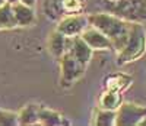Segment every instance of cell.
Listing matches in <instances>:
<instances>
[{"mask_svg": "<svg viewBox=\"0 0 146 126\" xmlns=\"http://www.w3.org/2000/svg\"><path fill=\"white\" fill-rule=\"evenodd\" d=\"M88 22L91 26L96 28L101 31L113 44L114 51H120L124 46L130 28H131V22L121 19L120 16L111 13V12H100V13H91L88 15Z\"/></svg>", "mask_w": 146, "mask_h": 126, "instance_id": "6da1fadb", "label": "cell"}, {"mask_svg": "<svg viewBox=\"0 0 146 126\" xmlns=\"http://www.w3.org/2000/svg\"><path fill=\"white\" fill-rule=\"evenodd\" d=\"M146 52V28L140 22H131L129 38L118 51L117 65H127L140 59Z\"/></svg>", "mask_w": 146, "mask_h": 126, "instance_id": "7a4b0ae2", "label": "cell"}, {"mask_svg": "<svg viewBox=\"0 0 146 126\" xmlns=\"http://www.w3.org/2000/svg\"><path fill=\"white\" fill-rule=\"evenodd\" d=\"M110 12L129 22H146V0H118L110 3Z\"/></svg>", "mask_w": 146, "mask_h": 126, "instance_id": "3957f363", "label": "cell"}, {"mask_svg": "<svg viewBox=\"0 0 146 126\" xmlns=\"http://www.w3.org/2000/svg\"><path fill=\"white\" fill-rule=\"evenodd\" d=\"M58 62H60V86L63 89L72 87L86 72V65L79 62L69 51L62 55Z\"/></svg>", "mask_w": 146, "mask_h": 126, "instance_id": "277c9868", "label": "cell"}, {"mask_svg": "<svg viewBox=\"0 0 146 126\" xmlns=\"http://www.w3.org/2000/svg\"><path fill=\"white\" fill-rule=\"evenodd\" d=\"M83 7V0H45L44 2L45 15L53 20H58L66 15L82 13Z\"/></svg>", "mask_w": 146, "mask_h": 126, "instance_id": "5b68a950", "label": "cell"}, {"mask_svg": "<svg viewBox=\"0 0 146 126\" xmlns=\"http://www.w3.org/2000/svg\"><path fill=\"white\" fill-rule=\"evenodd\" d=\"M146 116V106L123 102L115 110V126H136Z\"/></svg>", "mask_w": 146, "mask_h": 126, "instance_id": "8992f818", "label": "cell"}, {"mask_svg": "<svg viewBox=\"0 0 146 126\" xmlns=\"http://www.w3.org/2000/svg\"><path fill=\"white\" fill-rule=\"evenodd\" d=\"M88 25H89L88 15L73 13V15H66L63 18H60L56 31H58L60 33H63L64 36L73 38V36L80 35Z\"/></svg>", "mask_w": 146, "mask_h": 126, "instance_id": "52a82bcc", "label": "cell"}, {"mask_svg": "<svg viewBox=\"0 0 146 126\" xmlns=\"http://www.w3.org/2000/svg\"><path fill=\"white\" fill-rule=\"evenodd\" d=\"M79 36L88 44V46L92 49V51H107V49H113L111 41H110L101 31L91 26V25H88Z\"/></svg>", "mask_w": 146, "mask_h": 126, "instance_id": "ba28073f", "label": "cell"}, {"mask_svg": "<svg viewBox=\"0 0 146 126\" xmlns=\"http://www.w3.org/2000/svg\"><path fill=\"white\" fill-rule=\"evenodd\" d=\"M72 38L64 36L63 33H60L58 31H53L48 38V52L51 54L54 59H60L64 52H67V49L70 46Z\"/></svg>", "mask_w": 146, "mask_h": 126, "instance_id": "9c48e42d", "label": "cell"}, {"mask_svg": "<svg viewBox=\"0 0 146 126\" xmlns=\"http://www.w3.org/2000/svg\"><path fill=\"white\" fill-rule=\"evenodd\" d=\"M67 51H69L73 57H75L79 62H82V64L86 65V67H88L89 61H91V58H92V54H94V51L88 46V44L85 42L79 35L72 38L70 46H69Z\"/></svg>", "mask_w": 146, "mask_h": 126, "instance_id": "30bf717a", "label": "cell"}, {"mask_svg": "<svg viewBox=\"0 0 146 126\" xmlns=\"http://www.w3.org/2000/svg\"><path fill=\"white\" fill-rule=\"evenodd\" d=\"M12 10H13V16H15V20H16V25L18 26H31V25L35 23L36 20V16H35V12L31 6H27L21 2H16V3H12Z\"/></svg>", "mask_w": 146, "mask_h": 126, "instance_id": "8fae6325", "label": "cell"}, {"mask_svg": "<svg viewBox=\"0 0 146 126\" xmlns=\"http://www.w3.org/2000/svg\"><path fill=\"white\" fill-rule=\"evenodd\" d=\"M130 84H131V77L127 74H123V72L110 74L104 78V89L105 90L123 93L126 89H129Z\"/></svg>", "mask_w": 146, "mask_h": 126, "instance_id": "7c38bea8", "label": "cell"}, {"mask_svg": "<svg viewBox=\"0 0 146 126\" xmlns=\"http://www.w3.org/2000/svg\"><path fill=\"white\" fill-rule=\"evenodd\" d=\"M69 122L64 119L62 113L56 110H51L48 107L40 106L38 110V122L36 125H44V126H60V125H67Z\"/></svg>", "mask_w": 146, "mask_h": 126, "instance_id": "4fadbf2b", "label": "cell"}, {"mask_svg": "<svg viewBox=\"0 0 146 126\" xmlns=\"http://www.w3.org/2000/svg\"><path fill=\"white\" fill-rule=\"evenodd\" d=\"M123 103V93L118 91H113V90H105L100 94L98 97V106L100 109H105V110H117L118 106Z\"/></svg>", "mask_w": 146, "mask_h": 126, "instance_id": "5bb4252c", "label": "cell"}, {"mask_svg": "<svg viewBox=\"0 0 146 126\" xmlns=\"http://www.w3.org/2000/svg\"><path fill=\"white\" fill-rule=\"evenodd\" d=\"M38 110H40V104H35V103L23 106L18 113V125H23V126L36 125V122H38Z\"/></svg>", "mask_w": 146, "mask_h": 126, "instance_id": "9a60e30c", "label": "cell"}, {"mask_svg": "<svg viewBox=\"0 0 146 126\" xmlns=\"http://www.w3.org/2000/svg\"><path fill=\"white\" fill-rule=\"evenodd\" d=\"M18 28L15 16H13V10H12V5L5 2L0 6V31H6V29H15Z\"/></svg>", "mask_w": 146, "mask_h": 126, "instance_id": "2e32d148", "label": "cell"}, {"mask_svg": "<svg viewBox=\"0 0 146 126\" xmlns=\"http://www.w3.org/2000/svg\"><path fill=\"white\" fill-rule=\"evenodd\" d=\"M92 125H96V126H113V125H115V112L96 107L95 113H94Z\"/></svg>", "mask_w": 146, "mask_h": 126, "instance_id": "e0dca14e", "label": "cell"}, {"mask_svg": "<svg viewBox=\"0 0 146 126\" xmlns=\"http://www.w3.org/2000/svg\"><path fill=\"white\" fill-rule=\"evenodd\" d=\"M18 125V113L0 109V126H15Z\"/></svg>", "mask_w": 146, "mask_h": 126, "instance_id": "ac0fdd59", "label": "cell"}, {"mask_svg": "<svg viewBox=\"0 0 146 126\" xmlns=\"http://www.w3.org/2000/svg\"><path fill=\"white\" fill-rule=\"evenodd\" d=\"M19 2H21V3H23V5H27V6H31V7H34L36 0H19Z\"/></svg>", "mask_w": 146, "mask_h": 126, "instance_id": "d6986e66", "label": "cell"}, {"mask_svg": "<svg viewBox=\"0 0 146 126\" xmlns=\"http://www.w3.org/2000/svg\"><path fill=\"white\" fill-rule=\"evenodd\" d=\"M139 126H146V116L142 118V120L139 122Z\"/></svg>", "mask_w": 146, "mask_h": 126, "instance_id": "ffe728a7", "label": "cell"}, {"mask_svg": "<svg viewBox=\"0 0 146 126\" xmlns=\"http://www.w3.org/2000/svg\"><path fill=\"white\" fill-rule=\"evenodd\" d=\"M5 2H7V3H10V5H12V3H16V2H19V0H5Z\"/></svg>", "mask_w": 146, "mask_h": 126, "instance_id": "44dd1931", "label": "cell"}, {"mask_svg": "<svg viewBox=\"0 0 146 126\" xmlns=\"http://www.w3.org/2000/svg\"><path fill=\"white\" fill-rule=\"evenodd\" d=\"M105 2H108V3H115V2H118V0H105Z\"/></svg>", "mask_w": 146, "mask_h": 126, "instance_id": "7402d4cb", "label": "cell"}, {"mask_svg": "<svg viewBox=\"0 0 146 126\" xmlns=\"http://www.w3.org/2000/svg\"><path fill=\"white\" fill-rule=\"evenodd\" d=\"M3 3H5V0H0V6H2Z\"/></svg>", "mask_w": 146, "mask_h": 126, "instance_id": "603a6c76", "label": "cell"}, {"mask_svg": "<svg viewBox=\"0 0 146 126\" xmlns=\"http://www.w3.org/2000/svg\"><path fill=\"white\" fill-rule=\"evenodd\" d=\"M143 25H145V28H146V22H145V23H143Z\"/></svg>", "mask_w": 146, "mask_h": 126, "instance_id": "cb8c5ba5", "label": "cell"}]
</instances>
